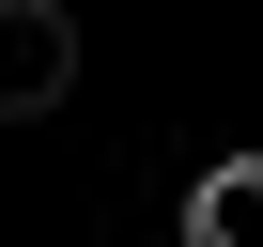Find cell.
<instances>
[{"instance_id": "cell-1", "label": "cell", "mask_w": 263, "mask_h": 247, "mask_svg": "<svg viewBox=\"0 0 263 247\" xmlns=\"http://www.w3.org/2000/svg\"><path fill=\"white\" fill-rule=\"evenodd\" d=\"M78 93V0H0V123H47Z\"/></svg>"}, {"instance_id": "cell-2", "label": "cell", "mask_w": 263, "mask_h": 247, "mask_svg": "<svg viewBox=\"0 0 263 247\" xmlns=\"http://www.w3.org/2000/svg\"><path fill=\"white\" fill-rule=\"evenodd\" d=\"M186 247H263V155H217L186 186Z\"/></svg>"}]
</instances>
